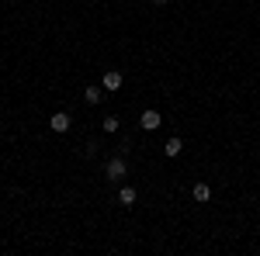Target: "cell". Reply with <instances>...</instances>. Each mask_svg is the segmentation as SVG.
I'll use <instances>...</instances> for the list:
<instances>
[{
	"mask_svg": "<svg viewBox=\"0 0 260 256\" xmlns=\"http://www.w3.org/2000/svg\"><path fill=\"white\" fill-rule=\"evenodd\" d=\"M121 87V73L118 69H108V73H104V90H118Z\"/></svg>",
	"mask_w": 260,
	"mask_h": 256,
	"instance_id": "8992f818",
	"label": "cell"
},
{
	"mask_svg": "<svg viewBox=\"0 0 260 256\" xmlns=\"http://www.w3.org/2000/svg\"><path fill=\"white\" fill-rule=\"evenodd\" d=\"M191 194H194V201L208 204V201H212V187H208V184H194V191H191Z\"/></svg>",
	"mask_w": 260,
	"mask_h": 256,
	"instance_id": "52a82bcc",
	"label": "cell"
},
{
	"mask_svg": "<svg viewBox=\"0 0 260 256\" xmlns=\"http://www.w3.org/2000/svg\"><path fill=\"white\" fill-rule=\"evenodd\" d=\"M136 201H139L136 187H121V191H118V204H121V208H132Z\"/></svg>",
	"mask_w": 260,
	"mask_h": 256,
	"instance_id": "277c9868",
	"label": "cell"
},
{
	"mask_svg": "<svg viewBox=\"0 0 260 256\" xmlns=\"http://www.w3.org/2000/svg\"><path fill=\"white\" fill-rule=\"evenodd\" d=\"M104 132H118V118H115V115L104 118Z\"/></svg>",
	"mask_w": 260,
	"mask_h": 256,
	"instance_id": "9c48e42d",
	"label": "cell"
},
{
	"mask_svg": "<svg viewBox=\"0 0 260 256\" xmlns=\"http://www.w3.org/2000/svg\"><path fill=\"white\" fill-rule=\"evenodd\" d=\"M153 4H160V7H163V4H170V0H153Z\"/></svg>",
	"mask_w": 260,
	"mask_h": 256,
	"instance_id": "30bf717a",
	"label": "cell"
},
{
	"mask_svg": "<svg viewBox=\"0 0 260 256\" xmlns=\"http://www.w3.org/2000/svg\"><path fill=\"white\" fill-rule=\"evenodd\" d=\"M70 125H73V121H70L66 111H56V115L49 118V128H52V132H70Z\"/></svg>",
	"mask_w": 260,
	"mask_h": 256,
	"instance_id": "3957f363",
	"label": "cell"
},
{
	"mask_svg": "<svg viewBox=\"0 0 260 256\" xmlns=\"http://www.w3.org/2000/svg\"><path fill=\"white\" fill-rule=\"evenodd\" d=\"M163 153H167L170 159H177L180 153H184V142H180L177 135H174V138H167V145H163Z\"/></svg>",
	"mask_w": 260,
	"mask_h": 256,
	"instance_id": "5b68a950",
	"label": "cell"
},
{
	"mask_svg": "<svg viewBox=\"0 0 260 256\" xmlns=\"http://www.w3.org/2000/svg\"><path fill=\"white\" fill-rule=\"evenodd\" d=\"M104 177H108V180H115V184H118L121 177H128V163H125V156L108 159V163H104Z\"/></svg>",
	"mask_w": 260,
	"mask_h": 256,
	"instance_id": "6da1fadb",
	"label": "cell"
},
{
	"mask_svg": "<svg viewBox=\"0 0 260 256\" xmlns=\"http://www.w3.org/2000/svg\"><path fill=\"white\" fill-rule=\"evenodd\" d=\"M83 100H87V104H101V100H104V90H101V87H94V83H90V87H87V90H83Z\"/></svg>",
	"mask_w": 260,
	"mask_h": 256,
	"instance_id": "ba28073f",
	"label": "cell"
},
{
	"mask_svg": "<svg viewBox=\"0 0 260 256\" xmlns=\"http://www.w3.org/2000/svg\"><path fill=\"white\" fill-rule=\"evenodd\" d=\"M139 125H142V128H146V132H156V128H160V125H163L160 111H153V107H146V111H142V115H139Z\"/></svg>",
	"mask_w": 260,
	"mask_h": 256,
	"instance_id": "7a4b0ae2",
	"label": "cell"
}]
</instances>
